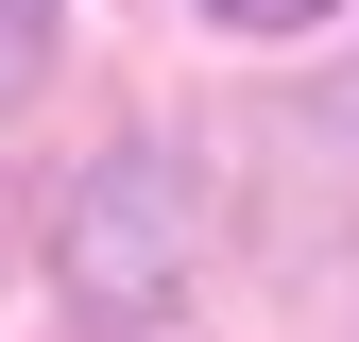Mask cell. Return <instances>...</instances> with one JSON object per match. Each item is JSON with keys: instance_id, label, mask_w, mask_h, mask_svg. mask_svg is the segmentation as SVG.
<instances>
[{"instance_id": "obj_1", "label": "cell", "mask_w": 359, "mask_h": 342, "mask_svg": "<svg viewBox=\"0 0 359 342\" xmlns=\"http://www.w3.org/2000/svg\"><path fill=\"white\" fill-rule=\"evenodd\" d=\"M69 274L103 291L120 325L189 274V189H171V154H103V189H86V223H69Z\"/></svg>"}, {"instance_id": "obj_2", "label": "cell", "mask_w": 359, "mask_h": 342, "mask_svg": "<svg viewBox=\"0 0 359 342\" xmlns=\"http://www.w3.org/2000/svg\"><path fill=\"white\" fill-rule=\"evenodd\" d=\"M34 52H52V0H0V103L34 86Z\"/></svg>"}, {"instance_id": "obj_3", "label": "cell", "mask_w": 359, "mask_h": 342, "mask_svg": "<svg viewBox=\"0 0 359 342\" xmlns=\"http://www.w3.org/2000/svg\"><path fill=\"white\" fill-rule=\"evenodd\" d=\"M205 18H240V34H308L325 0H205Z\"/></svg>"}]
</instances>
